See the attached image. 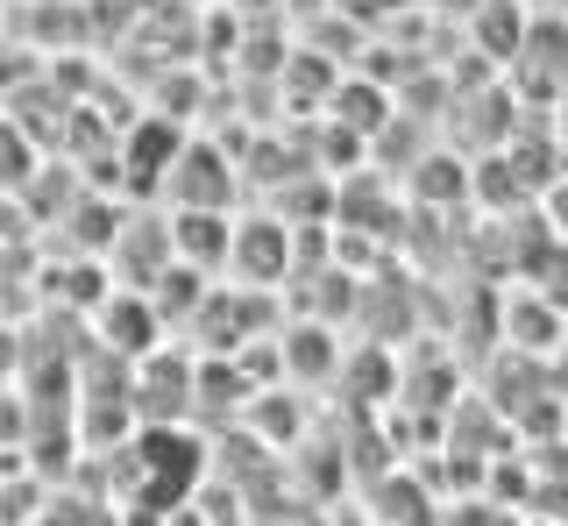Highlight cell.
I'll return each instance as SVG.
<instances>
[]
</instances>
